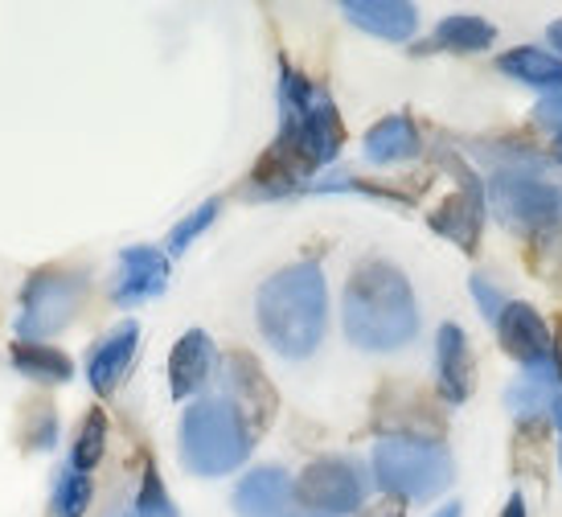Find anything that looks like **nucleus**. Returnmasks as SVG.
<instances>
[{
	"instance_id": "obj_33",
	"label": "nucleus",
	"mask_w": 562,
	"mask_h": 517,
	"mask_svg": "<svg viewBox=\"0 0 562 517\" xmlns=\"http://www.w3.org/2000/svg\"><path fill=\"white\" fill-rule=\"evenodd\" d=\"M550 366H554V382H559V391H562V329L554 333V349H550Z\"/></svg>"
},
{
	"instance_id": "obj_8",
	"label": "nucleus",
	"mask_w": 562,
	"mask_h": 517,
	"mask_svg": "<svg viewBox=\"0 0 562 517\" xmlns=\"http://www.w3.org/2000/svg\"><path fill=\"white\" fill-rule=\"evenodd\" d=\"M488 205L497 210V218L505 226L521 231L526 238L562 231V186L538 181L530 172L501 169L488 181Z\"/></svg>"
},
{
	"instance_id": "obj_19",
	"label": "nucleus",
	"mask_w": 562,
	"mask_h": 517,
	"mask_svg": "<svg viewBox=\"0 0 562 517\" xmlns=\"http://www.w3.org/2000/svg\"><path fill=\"white\" fill-rule=\"evenodd\" d=\"M497 42V30H493V21H484V16H443L431 37L415 46L419 54H443V49H452V54H476V49H488Z\"/></svg>"
},
{
	"instance_id": "obj_28",
	"label": "nucleus",
	"mask_w": 562,
	"mask_h": 517,
	"mask_svg": "<svg viewBox=\"0 0 562 517\" xmlns=\"http://www.w3.org/2000/svg\"><path fill=\"white\" fill-rule=\"evenodd\" d=\"M21 436H25V448L33 452H46L58 443V411L49 407V403H30L25 407V424H21Z\"/></svg>"
},
{
	"instance_id": "obj_18",
	"label": "nucleus",
	"mask_w": 562,
	"mask_h": 517,
	"mask_svg": "<svg viewBox=\"0 0 562 517\" xmlns=\"http://www.w3.org/2000/svg\"><path fill=\"white\" fill-rule=\"evenodd\" d=\"M136 345H140V325L124 321L120 329H111L103 341L94 345V353L87 358V382L94 386V394H115L120 378L127 374V366L136 358Z\"/></svg>"
},
{
	"instance_id": "obj_15",
	"label": "nucleus",
	"mask_w": 562,
	"mask_h": 517,
	"mask_svg": "<svg viewBox=\"0 0 562 517\" xmlns=\"http://www.w3.org/2000/svg\"><path fill=\"white\" fill-rule=\"evenodd\" d=\"M214 341H210V333L205 329H189L177 337L169 353V391L177 403H186L193 394L205 391V382L214 378Z\"/></svg>"
},
{
	"instance_id": "obj_14",
	"label": "nucleus",
	"mask_w": 562,
	"mask_h": 517,
	"mask_svg": "<svg viewBox=\"0 0 562 517\" xmlns=\"http://www.w3.org/2000/svg\"><path fill=\"white\" fill-rule=\"evenodd\" d=\"M169 288V259L157 247H127L120 255V271L111 283L115 304H144Z\"/></svg>"
},
{
	"instance_id": "obj_1",
	"label": "nucleus",
	"mask_w": 562,
	"mask_h": 517,
	"mask_svg": "<svg viewBox=\"0 0 562 517\" xmlns=\"http://www.w3.org/2000/svg\"><path fill=\"white\" fill-rule=\"evenodd\" d=\"M345 144V124L337 103L321 82L280 63V136L267 144L263 157L250 165L247 198H283L296 193L316 169L337 160Z\"/></svg>"
},
{
	"instance_id": "obj_23",
	"label": "nucleus",
	"mask_w": 562,
	"mask_h": 517,
	"mask_svg": "<svg viewBox=\"0 0 562 517\" xmlns=\"http://www.w3.org/2000/svg\"><path fill=\"white\" fill-rule=\"evenodd\" d=\"M550 424H554V419H547V415L517 419L514 443H509V464H514L517 476H547Z\"/></svg>"
},
{
	"instance_id": "obj_25",
	"label": "nucleus",
	"mask_w": 562,
	"mask_h": 517,
	"mask_svg": "<svg viewBox=\"0 0 562 517\" xmlns=\"http://www.w3.org/2000/svg\"><path fill=\"white\" fill-rule=\"evenodd\" d=\"M91 497H94L91 476L66 464L63 476H58V485H54V497H49V517H82L87 505H91Z\"/></svg>"
},
{
	"instance_id": "obj_27",
	"label": "nucleus",
	"mask_w": 562,
	"mask_h": 517,
	"mask_svg": "<svg viewBox=\"0 0 562 517\" xmlns=\"http://www.w3.org/2000/svg\"><path fill=\"white\" fill-rule=\"evenodd\" d=\"M136 517H181L169 497V488H165V476H160V469L153 460L144 464L140 493H136Z\"/></svg>"
},
{
	"instance_id": "obj_21",
	"label": "nucleus",
	"mask_w": 562,
	"mask_h": 517,
	"mask_svg": "<svg viewBox=\"0 0 562 517\" xmlns=\"http://www.w3.org/2000/svg\"><path fill=\"white\" fill-rule=\"evenodd\" d=\"M497 70L509 79L526 82V87H542V91H562V58L547 54L538 46H517L497 58Z\"/></svg>"
},
{
	"instance_id": "obj_29",
	"label": "nucleus",
	"mask_w": 562,
	"mask_h": 517,
	"mask_svg": "<svg viewBox=\"0 0 562 517\" xmlns=\"http://www.w3.org/2000/svg\"><path fill=\"white\" fill-rule=\"evenodd\" d=\"M218 210H222V202H218V198H210V202L198 205V210H193L189 218L177 222V226L169 231V255H186V251H189V243H193V238L202 235V231L210 226V222L218 218Z\"/></svg>"
},
{
	"instance_id": "obj_31",
	"label": "nucleus",
	"mask_w": 562,
	"mask_h": 517,
	"mask_svg": "<svg viewBox=\"0 0 562 517\" xmlns=\"http://www.w3.org/2000/svg\"><path fill=\"white\" fill-rule=\"evenodd\" d=\"M533 120H538L542 127H550V132H559L562 127V91L547 94V99L533 108Z\"/></svg>"
},
{
	"instance_id": "obj_26",
	"label": "nucleus",
	"mask_w": 562,
	"mask_h": 517,
	"mask_svg": "<svg viewBox=\"0 0 562 517\" xmlns=\"http://www.w3.org/2000/svg\"><path fill=\"white\" fill-rule=\"evenodd\" d=\"M526 263L538 280L562 288V231H547V235L526 238Z\"/></svg>"
},
{
	"instance_id": "obj_3",
	"label": "nucleus",
	"mask_w": 562,
	"mask_h": 517,
	"mask_svg": "<svg viewBox=\"0 0 562 517\" xmlns=\"http://www.w3.org/2000/svg\"><path fill=\"white\" fill-rule=\"evenodd\" d=\"M259 329L283 358H308L325 341L328 325V288L316 263H292L267 276L255 296Z\"/></svg>"
},
{
	"instance_id": "obj_32",
	"label": "nucleus",
	"mask_w": 562,
	"mask_h": 517,
	"mask_svg": "<svg viewBox=\"0 0 562 517\" xmlns=\"http://www.w3.org/2000/svg\"><path fill=\"white\" fill-rule=\"evenodd\" d=\"M353 517H406V502H398V497H386V493H382V502L361 505Z\"/></svg>"
},
{
	"instance_id": "obj_17",
	"label": "nucleus",
	"mask_w": 562,
	"mask_h": 517,
	"mask_svg": "<svg viewBox=\"0 0 562 517\" xmlns=\"http://www.w3.org/2000/svg\"><path fill=\"white\" fill-rule=\"evenodd\" d=\"M341 13L349 25L386 37V42H411L419 30V9L406 0H345Z\"/></svg>"
},
{
	"instance_id": "obj_10",
	"label": "nucleus",
	"mask_w": 562,
	"mask_h": 517,
	"mask_svg": "<svg viewBox=\"0 0 562 517\" xmlns=\"http://www.w3.org/2000/svg\"><path fill=\"white\" fill-rule=\"evenodd\" d=\"M296 502L308 514H358L366 505V476L345 456H321L304 464L296 481Z\"/></svg>"
},
{
	"instance_id": "obj_5",
	"label": "nucleus",
	"mask_w": 562,
	"mask_h": 517,
	"mask_svg": "<svg viewBox=\"0 0 562 517\" xmlns=\"http://www.w3.org/2000/svg\"><path fill=\"white\" fill-rule=\"evenodd\" d=\"M452 452L443 443L423 439H378L374 481L386 497L398 502H431L452 485Z\"/></svg>"
},
{
	"instance_id": "obj_37",
	"label": "nucleus",
	"mask_w": 562,
	"mask_h": 517,
	"mask_svg": "<svg viewBox=\"0 0 562 517\" xmlns=\"http://www.w3.org/2000/svg\"><path fill=\"white\" fill-rule=\"evenodd\" d=\"M554 160H559V165H562V127H559V132H554Z\"/></svg>"
},
{
	"instance_id": "obj_12",
	"label": "nucleus",
	"mask_w": 562,
	"mask_h": 517,
	"mask_svg": "<svg viewBox=\"0 0 562 517\" xmlns=\"http://www.w3.org/2000/svg\"><path fill=\"white\" fill-rule=\"evenodd\" d=\"M497 337L501 349L526 366V370H538V366H550V349H554V333L547 329L542 313L526 304V300H509L505 313L497 316Z\"/></svg>"
},
{
	"instance_id": "obj_24",
	"label": "nucleus",
	"mask_w": 562,
	"mask_h": 517,
	"mask_svg": "<svg viewBox=\"0 0 562 517\" xmlns=\"http://www.w3.org/2000/svg\"><path fill=\"white\" fill-rule=\"evenodd\" d=\"M103 452H108V415H103V407H91L82 415L75 448H70V469H79L91 476V469L103 460Z\"/></svg>"
},
{
	"instance_id": "obj_6",
	"label": "nucleus",
	"mask_w": 562,
	"mask_h": 517,
	"mask_svg": "<svg viewBox=\"0 0 562 517\" xmlns=\"http://www.w3.org/2000/svg\"><path fill=\"white\" fill-rule=\"evenodd\" d=\"M87 296V276L66 267H37L21 288L16 308V341H46L63 333Z\"/></svg>"
},
{
	"instance_id": "obj_11",
	"label": "nucleus",
	"mask_w": 562,
	"mask_h": 517,
	"mask_svg": "<svg viewBox=\"0 0 562 517\" xmlns=\"http://www.w3.org/2000/svg\"><path fill=\"white\" fill-rule=\"evenodd\" d=\"M456 165V193H448L443 202L431 210V218L427 226L436 231L439 238H448L456 243L464 255H476L481 251V226H484V189H481V177L469 169V165Z\"/></svg>"
},
{
	"instance_id": "obj_20",
	"label": "nucleus",
	"mask_w": 562,
	"mask_h": 517,
	"mask_svg": "<svg viewBox=\"0 0 562 517\" xmlns=\"http://www.w3.org/2000/svg\"><path fill=\"white\" fill-rule=\"evenodd\" d=\"M419 157V127L411 115H386L366 132V160L370 165H398Z\"/></svg>"
},
{
	"instance_id": "obj_22",
	"label": "nucleus",
	"mask_w": 562,
	"mask_h": 517,
	"mask_svg": "<svg viewBox=\"0 0 562 517\" xmlns=\"http://www.w3.org/2000/svg\"><path fill=\"white\" fill-rule=\"evenodd\" d=\"M9 361H13L16 374L33 378V382H49V386H63L75 378V361L46 341H13Z\"/></svg>"
},
{
	"instance_id": "obj_13",
	"label": "nucleus",
	"mask_w": 562,
	"mask_h": 517,
	"mask_svg": "<svg viewBox=\"0 0 562 517\" xmlns=\"http://www.w3.org/2000/svg\"><path fill=\"white\" fill-rule=\"evenodd\" d=\"M436 374H439V398L443 403H469L476 386V358H472L469 333L456 321H443L436 333Z\"/></svg>"
},
{
	"instance_id": "obj_9",
	"label": "nucleus",
	"mask_w": 562,
	"mask_h": 517,
	"mask_svg": "<svg viewBox=\"0 0 562 517\" xmlns=\"http://www.w3.org/2000/svg\"><path fill=\"white\" fill-rule=\"evenodd\" d=\"M222 398L235 407V415L243 419V427L250 431V439L263 436L267 427L276 424L280 415V391L267 378L263 361L247 353V349H231L222 358Z\"/></svg>"
},
{
	"instance_id": "obj_30",
	"label": "nucleus",
	"mask_w": 562,
	"mask_h": 517,
	"mask_svg": "<svg viewBox=\"0 0 562 517\" xmlns=\"http://www.w3.org/2000/svg\"><path fill=\"white\" fill-rule=\"evenodd\" d=\"M472 296H476V304H481V313L488 316V321H493V325H497V316L505 313V304H509V300L501 296L497 288H493V283L484 280V276H472Z\"/></svg>"
},
{
	"instance_id": "obj_2",
	"label": "nucleus",
	"mask_w": 562,
	"mask_h": 517,
	"mask_svg": "<svg viewBox=\"0 0 562 517\" xmlns=\"http://www.w3.org/2000/svg\"><path fill=\"white\" fill-rule=\"evenodd\" d=\"M345 333L358 349L394 353L419 333V304L403 267L366 259L345 283Z\"/></svg>"
},
{
	"instance_id": "obj_16",
	"label": "nucleus",
	"mask_w": 562,
	"mask_h": 517,
	"mask_svg": "<svg viewBox=\"0 0 562 517\" xmlns=\"http://www.w3.org/2000/svg\"><path fill=\"white\" fill-rule=\"evenodd\" d=\"M296 497V485L288 481V472L276 464L247 472L235 488V514L238 517H288V505Z\"/></svg>"
},
{
	"instance_id": "obj_36",
	"label": "nucleus",
	"mask_w": 562,
	"mask_h": 517,
	"mask_svg": "<svg viewBox=\"0 0 562 517\" xmlns=\"http://www.w3.org/2000/svg\"><path fill=\"white\" fill-rule=\"evenodd\" d=\"M550 42H554V46H559V54H562V16L550 25Z\"/></svg>"
},
{
	"instance_id": "obj_38",
	"label": "nucleus",
	"mask_w": 562,
	"mask_h": 517,
	"mask_svg": "<svg viewBox=\"0 0 562 517\" xmlns=\"http://www.w3.org/2000/svg\"><path fill=\"white\" fill-rule=\"evenodd\" d=\"M554 427H559V469H562V411L554 415Z\"/></svg>"
},
{
	"instance_id": "obj_4",
	"label": "nucleus",
	"mask_w": 562,
	"mask_h": 517,
	"mask_svg": "<svg viewBox=\"0 0 562 517\" xmlns=\"http://www.w3.org/2000/svg\"><path fill=\"white\" fill-rule=\"evenodd\" d=\"M181 464L193 476H226L247 464L250 431L226 398H198L181 419Z\"/></svg>"
},
{
	"instance_id": "obj_39",
	"label": "nucleus",
	"mask_w": 562,
	"mask_h": 517,
	"mask_svg": "<svg viewBox=\"0 0 562 517\" xmlns=\"http://www.w3.org/2000/svg\"><path fill=\"white\" fill-rule=\"evenodd\" d=\"M108 517H136V505H132V509H111Z\"/></svg>"
},
{
	"instance_id": "obj_7",
	"label": "nucleus",
	"mask_w": 562,
	"mask_h": 517,
	"mask_svg": "<svg viewBox=\"0 0 562 517\" xmlns=\"http://www.w3.org/2000/svg\"><path fill=\"white\" fill-rule=\"evenodd\" d=\"M370 427L382 439H423V443H443L448 436V415L439 398L419 382H382L370 403Z\"/></svg>"
},
{
	"instance_id": "obj_35",
	"label": "nucleus",
	"mask_w": 562,
	"mask_h": 517,
	"mask_svg": "<svg viewBox=\"0 0 562 517\" xmlns=\"http://www.w3.org/2000/svg\"><path fill=\"white\" fill-rule=\"evenodd\" d=\"M431 517H464V509H460V502H448L443 509H436Z\"/></svg>"
},
{
	"instance_id": "obj_40",
	"label": "nucleus",
	"mask_w": 562,
	"mask_h": 517,
	"mask_svg": "<svg viewBox=\"0 0 562 517\" xmlns=\"http://www.w3.org/2000/svg\"><path fill=\"white\" fill-rule=\"evenodd\" d=\"M304 517H325V514H304Z\"/></svg>"
},
{
	"instance_id": "obj_34",
	"label": "nucleus",
	"mask_w": 562,
	"mask_h": 517,
	"mask_svg": "<svg viewBox=\"0 0 562 517\" xmlns=\"http://www.w3.org/2000/svg\"><path fill=\"white\" fill-rule=\"evenodd\" d=\"M497 517H526V497H521V493H514V497L505 502V509H501Z\"/></svg>"
}]
</instances>
